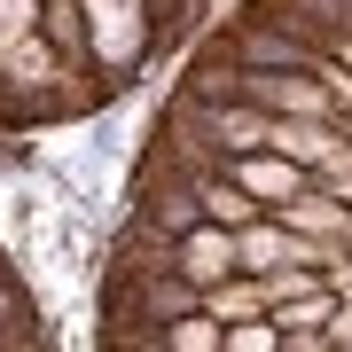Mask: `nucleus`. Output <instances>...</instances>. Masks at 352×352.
Masks as SVG:
<instances>
[{"instance_id": "obj_1", "label": "nucleus", "mask_w": 352, "mask_h": 352, "mask_svg": "<svg viewBox=\"0 0 352 352\" xmlns=\"http://www.w3.org/2000/svg\"><path fill=\"white\" fill-rule=\"evenodd\" d=\"M0 352H55V344H47V321H39L32 289L16 282L8 258H0Z\"/></svg>"}]
</instances>
